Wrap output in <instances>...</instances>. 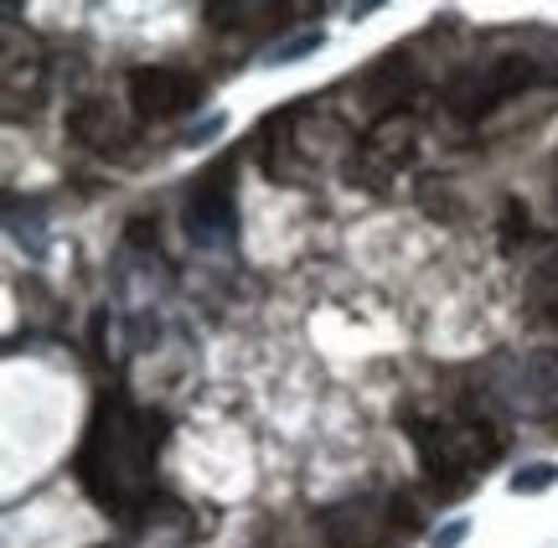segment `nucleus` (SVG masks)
<instances>
[{
  "mask_svg": "<svg viewBox=\"0 0 558 548\" xmlns=\"http://www.w3.org/2000/svg\"><path fill=\"white\" fill-rule=\"evenodd\" d=\"M156 446H160L156 419L130 404L124 393H104L78 446L83 491L114 517L140 512L150 487H156Z\"/></svg>",
  "mask_w": 558,
  "mask_h": 548,
  "instance_id": "1",
  "label": "nucleus"
},
{
  "mask_svg": "<svg viewBox=\"0 0 558 548\" xmlns=\"http://www.w3.org/2000/svg\"><path fill=\"white\" fill-rule=\"evenodd\" d=\"M418 466L445 487H465L481 466L501 455V429L481 414H439V419H409Z\"/></svg>",
  "mask_w": 558,
  "mask_h": 548,
  "instance_id": "2",
  "label": "nucleus"
},
{
  "mask_svg": "<svg viewBox=\"0 0 558 548\" xmlns=\"http://www.w3.org/2000/svg\"><path fill=\"white\" fill-rule=\"evenodd\" d=\"M543 78H548V73H543V62L533 58V52H492V58L460 68L456 78H450L445 109H450L456 120H481V114H492L497 103L527 94V88Z\"/></svg>",
  "mask_w": 558,
  "mask_h": 548,
  "instance_id": "3",
  "label": "nucleus"
},
{
  "mask_svg": "<svg viewBox=\"0 0 558 548\" xmlns=\"http://www.w3.org/2000/svg\"><path fill=\"white\" fill-rule=\"evenodd\" d=\"M181 223H186L192 248H202V254H228L239 244V166L233 161L207 166L192 182V192H186Z\"/></svg>",
  "mask_w": 558,
  "mask_h": 548,
  "instance_id": "4",
  "label": "nucleus"
},
{
  "mask_svg": "<svg viewBox=\"0 0 558 548\" xmlns=\"http://www.w3.org/2000/svg\"><path fill=\"white\" fill-rule=\"evenodd\" d=\"M414 150H418L414 114H378V120L367 124V135L352 145V156H347V182L367 186V192H383L403 166L414 161Z\"/></svg>",
  "mask_w": 558,
  "mask_h": 548,
  "instance_id": "5",
  "label": "nucleus"
},
{
  "mask_svg": "<svg viewBox=\"0 0 558 548\" xmlns=\"http://www.w3.org/2000/svg\"><path fill=\"white\" fill-rule=\"evenodd\" d=\"M320 528L337 548H373L388 533H409L414 528V508L393 497V502H373V497H357V502H337V508L320 517Z\"/></svg>",
  "mask_w": 558,
  "mask_h": 548,
  "instance_id": "6",
  "label": "nucleus"
},
{
  "mask_svg": "<svg viewBox=\"0 0 558 548\" xmlns=\"http://www.w3.org/2000/svg\"><path fill=\"white\" fill-rule=\"evenodd\" d=\"M202 103V78L186 73V68H171V62H150V68H135L130 73V109L140 120H177L186 109Z\"/></svg>",
  "mask_w": 558,
  "mask_h": 548,
  "instance_id": "7",
  "label": "nucleus"
},
{
  "mask_svg": "<svg viewBox=\"0 0 558 548\" xmlns=\"http://www.w3.org/2000/svg\"><path fill=\"white\" fill-rule=\"evenodd\" d=\"M501 399L518 409V414H554L558 409V346H533L527 357L512 363L507 383H501Z\"/></svg>",
  "mask_w": 558,
  "mask_h": 548,
  "instance_id": "8",
  "label": "nucleus"
},
{
  "mask_svg": "<svg viewBox=\"0 0 558 548\" xmlns=\"http://www.w3.org/2000/svg\"><path fill=\"white\" fill-rule=\"evenodd\" d=\"M68 135L88 150H99V156H120L124 141H130V130L124 120L109 109V99H78L68 109Z\"/></svg>",
  "mask_w": 558,
  "mask_h": 548,
  "instance_id": "9",
  "label": "nucleus"
},
{
  "mask_svg": "<svg viewBox=\"0 0 558 548\" xmlns=\"http://www.w3.org/2000/svg\"><path fill=\"white\" fill-rule=\"evenodd\" d=\"M362 88H367V103H373V109H383V114H399V99H409V94L418 88L414 58H409V52H383V58L367 68Z\"/></svg>",
  "mask_w": 558,
  "mask_h": 548,
  "instance_id": "10",
  "label": "nucleus"
},
{
  "mask_svg": "<svg viewBox=\"0 0 558 548\" xmlns=\"http://www.w3.org/2000/svg\"><path fill=\"white\" fill-rule=\"evenodd\" d=\"M5 233L16 239L32 259H41L47 254V228H41V212H37V203H5Z\"/></svg>",
  "mask_w": 558,
  "mask_h": 548,
  "instance_id": "11",
  "label": "nucleus"
},
{
  "mask_svg": "<svg viewBox=\"0 0 558 548\" xmlns=\"http://www.w3.org/2000/svg\"><path fill=\"white\" fill-rule=\"evenodd\" d=\"M320 41H326V32H320V26H311V32H295V37H284V41H269V47H264V68H290V62L311 58Z\"/></svg>",
  "mask_w": 558,
  "mask_h": 548,
  "instance_id": "12",
  "label": "nucleus"
},
{
  "mask_svg": "<svg viewBox=\"0 0 558 548\" xmlns=\"http://www.w3.org/2000/svg\"><path fill=\"white\" fill-rule=\"evenodd\" d=\"M554 482H558L554 461H527L522 471H512V491H518V497H538V491H548Z\"/></svg>",
  "mask_w": 558,
  "mask_h": 548,
  "instance_id": "13",
  "label": "nucleus"
},
{
  "mask_svg": "<svg viewBox=\"0 0 558 548\" xmlns=\"http://www.w3.org/2000/svg\"><path fill=\"white\" fill-rule=\"evenodd\" d=\"M465 533H471V523H465V517H456V523H445V528H435L429 548H460V544H465Z\"/></svg>",
  "mask_w": 558,
  "mask_h": 548,
  "instance_id": "14",
  "label": "nucleus"
},
{
  "mask_svg": "<svg viewBox=\"0 0 558 548\" xmlns=\"http://www.w3.org/2000/svg\"><path fill=\"white\" fill-rule=\"evenodd\" d=\"M213 135H222V114H207L202 124H192V130L181 135V145H207Z\"/></svg>",
  "mask_w": 558,
  "mask_h": 548,
  "instance_id": "15",
  "label": "nucleus"
},
{
  "mask_svg": "<svg viewBox=\"0 0 558 548\" xmlns=\"http://www.w3.org/2000/svg\"><path fill=\"white\" fill-rule=\"evenodd\" d=\"M554 182H558V156H554Z\"/></svg>",
  "mask_w": 558,
  "mask_h": 548,
  "instance_id": "16",
  "label": "nucleus"
}]
</instances>
